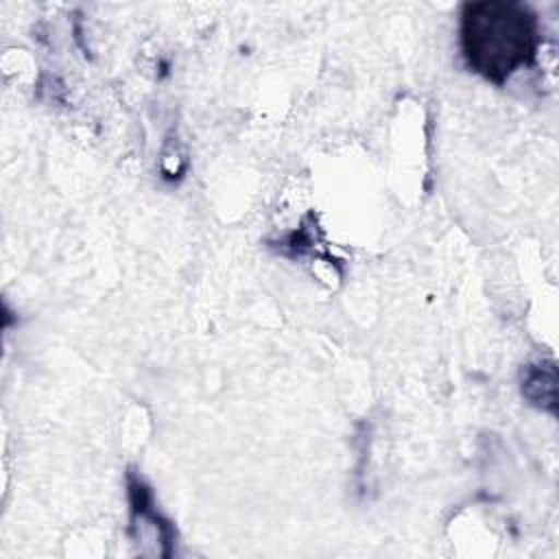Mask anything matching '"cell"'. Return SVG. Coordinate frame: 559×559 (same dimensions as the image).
Here are the masks:
<instances>
[{
	"instance_id": "obj_1",
	"label": "cell",
	"mask_w": 559,
	"mask_h": 559,
	"mask_svg": "<svg viewBox=\"0 0 559 559\" xmlns=\"http://www.w3.org/2000/svg\"><path fill=\"white\" fill-rule=\"evenodd\" d=\"M542 41L537 13L515 0L467 2L461 11V55L467 68L502 85L535 63Z\"/></svg>"
},
{
	"instance_id": "obj_2",
	"label": "cell",
	"mask_w": 559,
	"mask_h": 559,
	"mask_svg": "<svg viewBox=\"0 0 559 559\" xmlns=\"http://www.w3.org/2000/svg\"><path fill=\"white\" fill-rule=\"evenodd\" d=\"M522 395L528 404L555 413L557 411V369L552 360L531 362L522 369L520 376Z\"/></svg>"
}]
</instances>
